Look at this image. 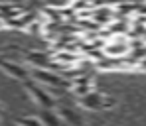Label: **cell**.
I'll return each instance as SVG.
<instances>
[{"label": "cell", "instance_id": "1", "mask_svg": "<svg viewBox=\"0 0 146 126\" xmlns=\"http://www.w3.org/2000/svg\"><path fill=\"white\" fill-rule=\"evenodd\" d=\"M34 77L40 79V81H44V83H49L51 87H71V83L65 81V79H61L59 73H51L48 69H36Z\"/></svg>", "mask_w": 146, "mask_h": 126}, {"label": "cell", "instance_id": "2", "mask_svg": "<svg viewBox=\"0 0 146 126\" xmlns=\"http://www.w3.org/2000/svg\"><path fill=\"white\" fill-rule=\"evenodd\" d=\"M115 101H111V99H107L105 95H97V93H89V95H85L83 99H81V104H85L87 108H91V110H101V108H107V106H111Z\"/></svg>", "mask_w": 146, "mask_h": 126}, {"label": "cell", "instance_id": "3", "mask_svg": "<svg viewBox=\"0 0 146 126\" xmlns=\"http://www.w3.org/2000/svg\"><path fill=\"white\" fill-rule=\"evenodd\" d=\"M26 59H28L30 63L38 65V67H49V65H51V57H49L48 53H40V51H32V53H28Z\"/></svg>", "mask_w": 146, "mask_h": 126}, {"label": "cell", "instance_id": "4", "mask_svg": "<svg viewBox=\"0 0 146 126\" xmlns=\"http://www.w3.org/2000/svg\"><path fill=\"white\" fill-rule=\"evenodd\" d=\"M28 87H30V89H32V91H34V93H36V97H38V101L42 102V104H44V106H51V104H53V99H51V97H48V95H46V91H40V89H34V87H32V85H28Z\"/></svg>", "mask_w": 146, "mask_h": 126}, {"label": "cell", "instance_id": "5", "mask_svg": "<svg viewBox=\"0 0 146 126\" xmlns=\"http://www.w3.org/2000/svg\"><path fill=\"white\" fill-rule=\"evenodd\" d=\"M4 67H6V69H8L12 75L20 77V79H26V75H28L24 69H22V67H16V65H12V63H4Z\"/></svg>", "mask_w": 146, "mask_h": 126}, {"label": "cell", "instance_id": "6", "mask_svg": "<svg viewBox=\"0 0 146 126\" xmlns=\"http://www.w3.org/2000/svg\"><path fill=\"white\" fill-rule=\"evenodd\" d=\"M22 126H42V122L36 120V118H24L22 120Z\"/></svg>", "mask_w": 146, "mask_h": 126}, {"label": "cell", "instance_id": "7", "mask_svg": "<svg viewBox=\"0 0 146 126\" xmlns=\"http://www.w3.org/2000/svg\"><path fill=\"white\" fill-rule=\"evenodd\" d=\"M134 69H138V71H146V57H144V59H140V61L136 63Z\"/></svg>", "mask_w": 146, "mask_h": 126}, {"label": "cell", "instance_id": "8", "mask_svg": "<svg viewBox=\"0 0 146 126\" xmlns=\"http://www.w3.org/2000/svg\"><path fill=\"white\" fill-rule=\"evenodd\" d=\"M2 26H4V22H0V28H2Z\"/></svg>", "mask_w": 146, "mask_h": 126}]
</instances>
